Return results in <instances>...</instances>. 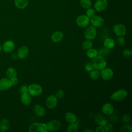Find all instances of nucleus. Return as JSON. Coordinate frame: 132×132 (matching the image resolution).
Returning <instances> with one entry per match:
<instances>
[{"mask_svg":"<svg viewBox=\"0 0 132 132\" xmlns=\"http://www.w3.org/2000/svg\"><path fill=\"white\" fill-rule=\"evenodd\" d=\"M125 43V38L123 36H119L117 39V43L119 46L123 45Z\"/></svg>","mask_w":132,"mask_h":132,"instance_id":"obj_36","label":"nucleus"},{"mask_svg":"<svg viewBox=\"0 0 132 132\" xmlns=\"http://www.w3.org/2000/svg\"><path fill=\"white\" fill-rule=\"evenodd\" d=\"M58 99L54 95H50L47 96L46 100V106L50 109L54 108L57 105Z\"/></svg>","mask_w":132,"mask_h":132,"instance_id":"obj_10","label":"nucleus"},{"mask_svg":"<svg viewBox=\"0 0 132 132\" xmlns=\"http://www.w3.org/2000/svg\"><path fill=\"white\" fill-rule=\"evenodd\" d=\"M96 36V30L93 26H89L85 31L84 36L86 39L92 40L94 39Z\"/></svg>","mask_w":132,"mask_h":132,"instance_id":"obj_6","label":"nucleus"},{"mask_svg":"<svg viewBox=\"0 0 132 132\" xmlns=\"http://www.w3.org/2000/svg\"><path fill=\"white\" fill-rule=\"evenodd\" d=\"M104 45L105 47L108 49L112 48L115 45L114 40L112 38H106L104 42Z\"/></svg>","mask_w":132,"mask_h":132,"instance_id":"obj_24","label":"nucleus"},{"mask_svg":"<svg viewBox=\"0 0 132 132\" xmlns=\"http://www.w3.org/2000/svg\"><path fill=\"white\" fill-rule=\"evenodd\" d=\"M65 119L66 121L68 123H74L76 121V116L74 113L68 112L65 115Z\"/></svg>","mask_w":132,"mask_h":132,"instance_id":"obj_23","label":"nucleus"},{"mask_svg":"<svg viewBox=\"0 0 132 132\" xmlns=\"http://www.w3.org/2000/svg\"><path fill=\"white\" fill-rule=\"evenodd\" d=\"M100 76V72H99L98 70H97L94 69L93 70H92L90 72L89 77L93 80H96L99 78Z\"/></svg>","mask_w":132,"mask_h":132,"instance_id":"obj_27","label":"nucleus"},{"mask_svg":"<svg viewBox=\"0 0 132 132\" xmlns=\"http://www.w3.org/2000/svg\"><path fill=\"white\" fill-rule=\"evenodd\" d=\"M80 4L81 6L83 8L88 9L91 7L92 5V3L91 0H80Z\"/></svg>","mask_w":132,"mask_h":132,"instance_id":"obj_31","label":"nucleus"},{"mask_svg":"<svg viewBox=\"0 0 132 132\" xmlns=\"http://www.w3.org/2000/svg\"><path fill=\"white\" fill-rule=\"evenodd\" d=\"M93 46V42L90 40H87L86 39L85 40L82 45V47L84 50H88L89 49H90Z\"/></svg>","mask_w":132,"mask_h":132,"instance_id":"obj_26","label":"nucleus"},{"mask_svg":"<svg viewBox=\"0 0 132 132\" xmlns=\"http://www.w3.org/2000/svg\"><path fill=\"white\" fill-rule=\"evenodd\" d=\"M20 99L22 103L24 105H29L31 102V95L28 92L22 94Z\"/></svg>","mask_w":132,"mask_h":132,"instance_id":"obj_18","label":"nucleus"},{"mask_svg":"<svg viewBox=\"0 0 132 132\" xmlns=\"http://www.w3.org/2000/svg\"><path fill=\"white\" fill-rule=\"evenodd\" d=\"M33 110L38 117H43L45 114V109L40 105H35L33 108Z\"/></svg>","mask_w":132,"mask_h":132,"instance_id":"obj_17","label":"nucleus"},{"mask_svg":"<svg viewBox=\"0 0 132 132\" xmlns=\"http://www.w3.org/2000/svg\"><path fill=\"white\" fill-rule=\"evenodd\" d=\"M6 75L7 77L10 78L16 76L17 72L15 69L12 67H9L8 68L6 71Z\"/></svg>","mask_w":132,"mask_h":132,"instance_id":"obj_25","label":"nucleus"},{"mask_svg":"<svg viewBox=\"0 0 132 132\" xmlns=\"http://www.w3.org/2000/svg\"><path fill=\"white\" fill-rule=\"evenodd\" d=\"M112 70L109 68H105L101 70L100 76L102 78L105 80H110L113 76Z\"/></svg>","mask_w":132,"mask_h":132,"instance_id":"obj_11","label":"nucleus"},{"mask_svg":"<svg viewBox=\"0 0 132 132\" xmlns=\"http://www.w3.org/2000/svg\"><path fill=\"white\" fill-rule=\"evenodd\" d=\"M127 95V91L123 89H121L115 92H114L111 96L110 98L111 100H114L116 101H120L123 100Z\"/></svg>","mask_w":132,"mask_h":132,"instance_id":"obj_3","label":"nucleus"},{"mask_svg":"<svg viewBox=\"0 0 132 132\" xmlns=\"http://www.w3.org/2000/svg\"><path fill=\"white\" fill-rule=\"evenodd\" d=\"M113 31L118 36H124L126 31V28L123 24H116L113 27Z\"/></svg>","mask_w":132,"mask_h":132,"instance_id":"obj_8","label":"nucleus"},{"mask_svg":"<svg viewBox=\"0 0 132 132\" xmlns=\"http://www.w3.org/2000/svg\"><path fill=\"white\" fill-rule=\"evenodd\" d=\"M113 106L109 103H106L104 104L102 108V112L106 115L111 114L113 112Z\"/></svg>","mask_w":132,"mask_h":132,"instance_id":"obj_20","label":"nucleus"},{"mask_svg":"<svg viewBox=\"0 0 132 132\" xmlns=\"http://www.w3.org/2000/svg\"><path fill=\"white\" fill-rule=\"evenodd\" d=\"M28 93L31 96H37L42 93V88L38 84H31L28 86Z\"/></svg>","mask_w":132,"mask_h":132,"instance_id":"obj_4","label":"nucleus"},{"mask_svg":"<svg viewBox=\"0 0 132 132\" xmlns=\"http://www.w3.org/2000/svg\"><path fill=\"white\" fill-rule=\"evenodd\" d=\"M92 26L94 27H100L103 25L104 20L102 17L99 15H94L90 18V21Z\"/></svg>","mask_w":132,"mask_h":132,"instance_id":"obj_9","label":"nucleus"},{"mask_svg":"<svg viewBox=\"0 0 132 132\" xmlns=\"http://www.w3.org/2000/svg\"><path fill=\"white\" fill-rule=\"evenodd\" d=\"M108 3L107 0H96L94 4V8L97 11L105 10L107 7Z\"/></svg>","mask_w":132,"mask_h":132,"instance_id":"obj_13","label":"nucleus"},{"mask_svg":"<svg viewBox=\"0 0 132 132\" xmlns=\"http://www.w3.org/2000/svg\"><path fill=\"white\" fill-rule=\"evenodd\" d=\"M92 63L93 65L94 69L98 70L99 71L105 68L107 64L106 61L104 59V57L98 55L96 56L95 57L93 58Z\"/></svg>","mask_w":132,"mask_h":132,"instance_id":"obj_1","label":"nucleus"},{"mask_svg":"<svg viewBox=\"0 0 132 132\" xmlns=\"http://www.w3.org/2000/svg\"><path fill=\"white\" fill-rule=\"evenodd\" d=\"M85 69L87 72H90L91 71L93 70L94 67L92 64V63L90 62H87L85 65Z\"/></svg>","mask_w":132,"mask_h":132,"instance_id":"obj_34","label":"nucleus"},{"mask_svg":"<svg viewBox=\"0 0 132 132\" xmlns=\"http://www.w3.org/2000/svg\"><path fill=\"white\" fill-rule=\"evenodd\" d=\"M94 120L97 125L103 127L105 126L108 123L105 117L100 113H97L95 115Z\"/></svg>","mask_w":132,"mask_h":132,"instance_id":"obj_15","label":"nucleus"},{"mask_svg":"<svg viewBox=\"0 0 132 132\" xmlns=\"http://www.w3.org/2000/svg\"><path fill=\"white\" fill-rule=\"evenodd\" d=\"M28 86L26 85H22L19 88V92L22 94L23 93L28 92Z\"/></svg>","mask_w":132,"mask_h":132,"instance_id":"obj_35","label":"nucleus"},{"mask_svg":"<svg viewBox=\"0 0 132 132\" xmlns=\"http://www.w3.org/2000/svg\"><path fill=\"white\" fill-rule=\"evenodd\" d=\"M87 56L90 58H93L97 56V51L93 48H90L87 50Z\"/></svg>","mask_w":132,"mask_h":132,"instance_id":"obj_30","label":"nucleus"},{"mask_svg":"<svg viewBox=\"0 0 132 132\" xmlns=\"http://www.w3.org/2000/svg\"><path fill=\"white\" fill-rule=\"evenodd\" d=\"M122 120L125 123H128L130 120V118L129 116L128 115V114L124 115L122 117Z\"/></svg>","mask_w":132,"mask_h":132,"instance_id":"obj_41","label":"nucleus"},{"mask_svg":"<svg viewBox=\"0 0 132 132\" xmlns=\"http://www.w3.org/2000/svg\"><path fill=\"white\" fill-rule=\"evenodd\" d=\"M10 80L12 85H15L18 83V79L16 77V76L10 78Z\"/></svg>","mask_w":132,"mask_h":132,"instance_id":"obj_40","label":"nucleus"},{"mask_svg":"<svg viewBox=\"0 0 132 132\" xmlns=\"http://www.w3.org/2000/svg\"><path fill=\"white\" fill-rule=\"evenodd\" d=\"M11 58H12V59H16L18 57V55H16L15 53H13V54L11 55Z\"/></svg>","mask_w":132,"mask_h":132,"instance_id":"obj_43","label":"nucleus"},{"mask_svg":"<svg viewBox=\"0 0 132 132\" xmlns=\"http://www.w3.org/2000/svg\"><path fill=\"white\" fill-rule=\"evenodd\" d=\"M28 4V0H14V5L19 9H24Z\"/></svg>","mask_w":132,"mask_h":132,"instance_id":"obj_22","label":"nucleus"},{"mask_svg":"<svg viewBox=\"0 0 132 132\" xmlns=\"http://www.w3.org/2000/svg\"><path fill=\"white\" fill-rule=\"evenodd\" d=\"M84 131H85V132H91V131L93 132L94 131H93V130H92V129H87L85 130Z\"/></svg>","mask_w":132,"mask_h":132,"instance_id":"obj_44","label":"nucleus"},{"mask_svg":"<svg viewBox=\"0 0 132 132\" xmlns=\"http://www.w3.org/2000/svg\"><path fill=\"white\" fill-rule=\"evenodd\" d=\"M29 132H47L48 130L46 124L35 122L32 123L29 128Z\"/></svg>","mask_w":132,"mask_h":132,"instance_id":"obj_2","label":"nucleus"},{"mask_svg":"<svg viewBox=\"0 0 132 132\" xmlns=\"http://www.w3.org/2000/svg\"><path fill=\"white\" fill-rule=\"evenodd\" d=\"M78 127L77 124L74 123H70L67 127V131L69 132H76L78 130Z\"/></svg>","mask_w":132,"mask_h":132,"instance_id":"obj_29","label":"nucleus"},{"mask_svg":"<svg viewBox=\"0 0 132 132\" xmlns=\"http://www.w3.org/2000/svg\"><path fill=\"white\" fill-rule=\"evenodd\" d=\"M132 131L131 126L129 125H125L121 128V132H131Z\"/></svg>","mask_w":132,"mask_h":132,"instance_id":"obj_33","label":"nucleus"},{"mask_svg":"<svg viewBox=\"0 0 132 132\" xmlns=\"http://www.w3.org/2000/svg\"><path fill=\"white\" fill-rule=\"evenodd\" d=\"M122 55L125 57H128L131 55V51L127 49H125L122 52Z\"/></svg>","mask_w":132,"mask_h":132,"instance_id":"obj_38","label":"nucleus"},{"mask_svg":"<svg viewBox=\"0 0 132 132\" xmlns=\"http://www.w3.org/2000/svg\"><path fill=\"white\" fill-rule=\"evenodd\" d=\"M95 131L96 132H104L105 130H104V128L103 126H99L96 127Z\"/></svg>","mask_w":132,"mask_h":132,"instance_id":"obj_42","label":"nucleus"},{"mask_svg":"<svg viewBox=\"0 0 132 132\" xmlns=\"http://www.w3.org/2000/svg\"><path fill=\"white\" fill-rule=\"evenodd\" d=\"M28 52L29 50L26 46H22L18 50L17 53L18 57L21 59H24L28 55Z\"/></svg>","mask_w":132,"mask_h":132,"instance_id":"obj_16","label":"nucleus"},{"mask_svg":"<svg viewBox=\"0 0 132 132\" xmlns=\"http://www.w3.org/2000/svg\"><path fill=\"white\" fill-rule=\"evenodd\" d=\"M64 95V92L63 90L59 89L56 93V96L57 98H62Z\"/></svg>","mask_w":132,"mask_h":132,"instance_id":"obj_37","label":"nucleus"},{"mask_svg":"<svg viewBox=\"0 0 132 132\" xmlns=\"http://www.w3.org/2000/svg\"><path fill=\"white\" fill-rule=\"evenodd\" d=\"M63 37V34L62 32L56 31L53 33L51 35V40L54 42H59L61 41Z\"/></svg>","mask_w":132,"mask_h":132,"instance_id":"obj_19","label":"nucleus"},{"mask_svg":"<svg viewBox=\"0 0 132 132\" xmlns=\"http://www.w3.org/2000/svg\"><path fill=\"white\" fill-rule=\"evenodd\" d=\"M112 125L109 123H107V124L105 126H104L105 131H107V132L111 131L112 130Z\"/></svg>","mask_w":132,"mask_h":132,"instance_id":"obj_39","label":"nucleus"},{"mask_svg":"<svg viewBox=\"0 0 132 132\" xmlns=\"http://www.w3.org/2000/svg\"><path fill=\"white\" fill-rule=\"evenodd\" d=\"M110 52V49H108L105 47V48H101L98 50V51H97V55L104 57L108 55Z\"/></svg>","mask_w":132,"mask_h":132,"instance_id":"obj_28","label":"nucleus"},{"mask_svg":"<svg viewBox=\"0 0 132 132\" xmlns=\"http://www.w3.org/2000/svg\"><path fill=\"white\" fill-rule=\"evenodd\" d=\"M10 127V122L6 119H2L0 121V130L2 131H7Z\"/></svg>","mask_w":132,"mask_h":132,"instance_id":"obj_21","label":"nucleus"},{"mask_svg":"<svg viewBox=\"0 0 132 132\" xmlns=\"http://www.w3.org/2000/svg\"><path fill=\"white\" fill-rule=\"evenodd\" d=\"M46 126L48 131H54L58 130L61 127V123L57 120H52L48 122L46 124Z\"/></svg>","mask_w":132,"mask_h":132,"instance_id":"obj_7","label":"nucleus"},{"mask_svg":"<svg viewBox=\"0 0 132 132\" xmlns=\"http://www.w3.org/2000/svg\"><path fill=\"white\" fill-rule=\"evenodd\" d=\"M90 19L86 15H80L76 19V24L80 27H86L90 23Z\"/></svg>","mask_w":132,"mask_h":132,"instance_id":"obj_5","label":"nucleus"},{"mask_svg":"<svg viewBox=\"0 0 132 132\" xmlns=\"http://www.w3.org/2000/svg\"><path fill=\"white\" fill-rule=\"evenodd\" d=\"M95 14V11L94 9H92V8H88L87 9V10L86 11V15L89 17L90 19L91 18H92V16H93Z\"/></svg>","mask_w":132,"mask_h":132,"instance_id":"obj_32","label":"nucleus"},{"mask_svg":"<svg viewBox=\"0 0 132 132\" xmlns=\"http://www.w3.org/2000/svg\"><path fill=\"white\" fill-rule=\"evenodd\" d=\"M2 46L0 45V53H1V51H2Z\"/></svg>","mask_w":132,"mask_h":132,"instance_id":"obj_45","label":"nucleus"},{"mask_svg":"<svg viewBox=\"0 0 132 132\" xmlns=\"http://www.w3.org/2000/svg\"><path fill=\"white\" fill-rule=\"evenodd\" d=\"M10 79L3 78L0 79V90L5 91L9 89L12 86Z\"/></svg>","mask_w":132,"mask_h":132,"instance_id":"obj_14","label":"nucleus"},{"mask_svg":"<svg viewBox=\"0 0 132 132\" xmlns=\"http://www.w3.org/2000/svg\"><path fill=\"white\" fill-rule=\"evenodd\" d=\"M15 48V44L12 40H9L5 41L2 45V49L5 53H10Z\"/></svg>","mask_w":132,"mask_h":132,"instance_id":"obj_12","label":"nucleus"}]
</instances>
